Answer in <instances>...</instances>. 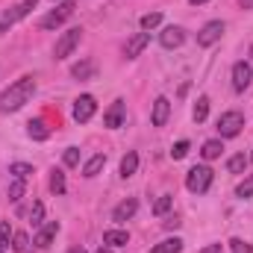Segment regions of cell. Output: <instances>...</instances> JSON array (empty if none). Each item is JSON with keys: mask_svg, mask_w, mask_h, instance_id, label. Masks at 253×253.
Segmentation results:
<instances>
[{"mask_svg": "<svg viewBox=\"0 0 253 253\" xmlns=\"http://www.w3.org/2000/svg\"><path fill=\"white\" fill-rule=\"evenodd\" d=\"M33 94H36V77H21V80H15V83L0 94V112H18L24 103H30Z\"/></svg>", "mask_w": 253, "mask_h": 253, "instance_id": "6da1fadb", "label": "cell"}, {"mask_svg": "<svg viewBox=\"0 0 253 253\" xmlns=\"http://www.w3.org/2000/svg\"><path fill=\"white\" fill-rule=\"evenodd\" d=\"M209 186H212V168L194 165L189 174H186V189L191 194H203V191H209Z\"/></svg>", "mask_w": 253, "mask_h": 253, "instance_id": "7a4b0ae2", "label": "cell"}, {"mask_svg": "<svg viewBox=\"0 0 253 253\" xmlns=\"http://www.w3.org/2000/svg\"><path fill=\"white\" fill-rule=\"evenodd\" d=\"M242 126H245V115H242L239 109H230V112H224V115L218 118V132H221V138H236V135L242 132Z\"/></svg>", "mask_w": 253, "mask_h": 253, "instance_id": "3957f363", "label": "cell"}, {"mask_svg": "<svg viewBox=\"0 0 253 253\" xmlns=\"http://www.w3.org/2000/svg\"><path fill=\"white\" fill-rule=\"evenodd\" d=\"M74 9H77V3H74V0H65V3H59L50 15H44V18H42V27H44V30H56V27H62L65 21L74 15Z\"/></svg>", "mask_w": 253, "mask_h": 253, "instance_id": "277c9868", "label": "cell"}, {"mask_svg": "<svg viewBox=\"0 0 253 253\" xmlns=\"http://www.w3.org/2000/svg\"><path fill=\"white\" fill-rule=\"evenodd\" d=\"M94 112H97V100L91 94H80L74 100V121L77 124H88L94 118Z\"/></svg>", "mask_w": 253, "mask_h": 253, "instance_id": "5b68a950", "label": "cell"}, {"mask_svg": "<svg viewBox=\"0 0 253 253\" xmlns=\"http://www.w3.org/2000/svg\"><path fill=\"white\" fill-rule=\"evenodd\" d=\"M80 39H83V30H80V27H74V30L62 33V36H59V42H56V47H53V56H56V59L71 56V53H74V47L80 44Z\"/></svg>", "mask_w": 253, "mask_h": 253, "instance_id": "8992f818", "label": "cell"}, {"mask_svg": "<svg viewBox=\"0 0 253 253\" xmlns=\"http://www.w3.org/2000/svg\"><path fill=\"white\" fill-rule=\"evenodd\" d=\"M224 30H227L224 21H209V24L197 33V44H200V47H212V44L224 36Z\"/></svg>", "mask_w": 253, "mask_h": 253, "instance_id": "52a82bcc", "label": "cell"}, {"mask_svg": "<svg viewBox=\"0 0 253 253\" xmlns=\"http://www.w3.org/2000/svg\"><path fill=\"white\" fill-rule=\"evenodd\" d=\"M186 42V30L183 27H165L162 33H159V44L165 47V50H174V47H180Z\"/></svg>", "mask_w": 253, "mask_h": 253, "instance_id": "ba28073f", "label": "cell"}, {"mask_svg": "<svg viewBox=\"0 0 253 253\" xmlns=\"http://www.w3.org/2000/svg\"><path fill=\"white\" fill-rule=\"evenodd\" d=\"M36 3L39 0H24V3H18V6H12V9H6L3 12V21L0 24H6V27H12L15 21H21V18H27L33 9H36Z\"/></svg>", "mask_w": 253, "mask_h": 253, "instance_id": "9c48e42d", "label": "cell"}, {"mask_svg": "<svg viewBox=\"0 0 253 253\" xmlns=\"http://www.w3.org/2000/svg\"><path fill=\"white\" fill-rule=\"evenodd\" d=\"M124 118H126L124 100H115V103L106 109V115H103V126H109V129H118V126H124Z\"/></svg>", "mask_w": 253, "mask_h": 253, "instance_id": "30bf717a", "label": "cell"}, {"mask_svg": "<svg viewBox=\"0 0 253 253\" xmlns=\"http://www.w3.org/2000/svg\"><path fill=\"white\" fill-rule=\"evenodd\" d=\"M253 80V68L248 62H236L233 65V88L236 91H245L248 85H251Z\"/></svg>", "mask_w": 253, "mask_h": 253, "instance_id": "8fae6325", "label": "cell"}, {"mask_svg": "<svg viewBox=\"0 0 253 253\" xmlns=\"http://www.w3.org/2000/svg\"><path fill=\"white\" fill-rule=\"evenodd\" d=\"M56 233H59V224H56V221H47V224H44V227L36 233V242H33V245H36L39 251H47V248L53 245Z\"/></svg>", "mask_w": 253, "mask_h": 253, "instance_id": "7c38bea8", "label": "cell"}, {"mask_svg": "<svg viewBox=\"0 0 253 253\" xmlns=\"http://www.w3.org/2000/svg\"><path fill=\"white\" fill-rule=\"evenodd\" d=\"M135 209H138V200H135V197H126V200H121V203L112 209V221H118V224H121V221H129V218L135 215Z\"/></svg>", "mask_w": 253, "mask_h": 253, "instance_id": "4fadbf2b", "label": "cell"}, {"mask_svg": "<svg viewBox=\"0 0 253 253\" xmlns=\"http://www.w3.org/2000/svg\"><path fill=\"white\" fill-rule=\"evenodd\" d=\"M147 42H150V33H135L129 42H126V47H124V56L126 59H135L144 47H147Z\"/></svg>", "mask_w": 253, "mask_h": 253, "instance_id": "5bb4252c", "label": "cell"}, {"mask_svg": "<svg viewBox=\"0 0 253 253\" xmlns=\"http://www.w3.org/2000/svg\"><path fill=\"white\" fill-rule=\"evenodd\" d=\"M168 115H171V100H168V97H156V103H153V115H150L153 126H165Z\"/></svg>", "mask_w": 253, "mask_h": 253, "instance_id": "9a60e30c", "label": "cell"}, {"mask_svg": "<svg viewBox=\"0 0 253 253\" xmlns=\"http://www.w3.org/2000/svg\"><path fill=\"white\" fill-rule=\"evenodd\" d=\"M103 165H106V156H103V153H94V156L83 165V177H88V180L97 177V174L103 171Z\"/></svg>", "mask_w": 253, "mask_h": 253, "instance_id": "2e32d148", "label": "cell"}, {"mask_svg": "<svg viewBox=\"0 0 253 253\" xmlns=\"http://www.w3.org/2000/svg\"><path fill=\"white\" fill-rule=\"evenodd\" d=\"M126 242H129V233H124V230H106L103 233V245H109V248H124Z\"/></svg>", "mask_w": 253, "mask_h": 253, "instance_id": "e0dca14e", "label": "cell"}, {"mask_svg": "<svg viewBox=\"0 0 253 253\" xmlns=\"http://www.w3.org/2000/svg\"><path fill=\"white\" fill-rule=\"evenodd\" d=\"M27 135H30V138H36V141H44V138L50 135V129H47V124H44L42 118H36V121H30V124H27Z\"/></svg>", "mask_w": 253, "mask_h": 253, "instance_id": "ac0fdd59", "label": "cell"}, {"mask_svg": "<svg viewBox=\"0 0 253 253\" xmlns=\"http://www.w3.org/2000/svg\"><path fill=\"white\" fill-rule=\"evenodd\" d=\"M135 171H138V153H135V150H129L124 159H121V177H124V180H129Z\"/></svg>", "mask_w": 253, "mask_h": 253, "instance_id": "d6986e66", "label": "cell"}, {"mask_svg": "<svg viewBox=\"0 0 253 253\" xmlns=\"http://www.w3.org/2000/svg\"><path fill=\"white\" fill-rule=\"evenodd\" d=\"M221 150H224V144H221V138H209V141L203 144V150H200V156H203L206 162H212V159H218V156H221Z\"/></svg>", "mask_w": 253, "mask_h": 253, "instance_id": "ffe728a7", "label": "cell"}, {"mask_svg": "<svg viewBox=\"0 0 253 253\" xmlns=\"http://www.w3.org/2000/svg\"><path fill=\"white\" fill-rule=\"evenodd\" d=\"M180 251H183V242L174 236V239H165V242H159V245H156L150 253H180Z\"/></svg>", "mask_w": 253, "mask_h": 253, "instance_id": "44dd1931", "label": "cell"}, {"mask_svg": "<svg viewBox=\"0 0 253 253\" xmlns=\"http://www.w3.org/2000/svg\"><path fill=\"white\" fill-rule=\"evenodd\" d=\"M206 115H209V97L203 94V97H197V106H194L191 118H194V124H203V121H206Z\"/></svg>", "mask_w": 253, "mask_h": 253, "instance_id": "7402d4cb", "label": "cell"}, {"mask_svg": "<svg viewBox=\"0 0 253 253\" xmlns=\"http://www.w3.org/2000/svg\"><path fill=\"white\" fill-rule=\"evenodd\" d=\"M71 74H74L77 80H88V77L94 74V62H91V59H85V62H77L74 68H71Z\"/></svg>", "mask_w": 253, "mask_h": 253, "instance_id": "603a6c76", "label": "cell"}, {"mask_svg": "<svg viewBox=\"0 0 253 253\" xmlns=\"http://www.w3.org/2000/svg\"><path fill=\"white\" fill-rule=\"evenodd\" d=\"M248 156L245 153H236V156H230V162H227V168H230V174H242L245 168H248Z\"/></svg>", "mask_w": 253, "mask_h": 253, "instance_id": "cb8c5ba5", "label": "cell"}, {"mask_svg": "<svg viewBox=\"0 0 253 253\" xmlns=\"http://www.w3.org/2000/svg\"><path fill=\"white\" fill-rule=\"evenodd\" d=\"M50 189H53V194H65V174L59 168L50 171Z\"/></svg>", "mask_w": 253, "mask_h": 253, "instance_id": "d4e9b609", "label": "cell"}, {"mask_svg": "<svg viewBox=\"0 0 253 253\" xmlns=\"http://www.w3.org/2000/svg\"><path fill=\"white\" fill-rule=\"evenodd\" d=\"M159 24H162V15H159V12H147V15L141 18V30H144V33H150V30H156Z\"/></svg>", "mask_w": 253, "mask_h": 253, "instance_id": "484cf974", "label": "cell"}, {"mask_svg": "<svg viewBox=\"0 0 253 253\" xmlns=\"http://www.w3.org/2000/svg\"><path fill=\"white\" fill-rule=\"evenodd\" d=\"M12 251L15 253H27L30 251V239H27V233H15V236H12Z\"/></svg>", "mask_w": 253, "mask_h": 253, "instance_id": "4316f807", "label": "cell"}, {"mask_svg": "<svg viewBox=\"0 0 253 253\" xmlns=\"http://www.w3.org/2000/svg\"><path fill=\"white\" fill-rule=\"evenodd\" d=\"M171 206H174V197H171V194H162V197L153 203V215H165Z\"/></svg>", "mask_w": 253, "mask_h": 253, "instance_id": "83f0119b", "label": "cell"}, {"mask_svg": "<svg viewBox=\"0 0 253 253\" xmlns=\"http://www.w3.org/2000/svg\"><path fill=\"white\" fill-rule=\"evenodd\" d=\"M30 221H33V227H42V224H44V206H42L39 200H36L33 209H30Z\"/></svg>", "mask_w": 253, "mask_h": 253, "instance_id": "f1b7e54d", "label": "cell"}, {"mask_svg": "<svg viewBox=\"0 0 253 253\" xmlns=\"http://www.w3.org/2000/svg\"><path fill=\"white\" fill-rule=\"evenodd\" d=\"M21 197H24V180H18V177H15V180H12V186H9V200H12V203H18Z\"/></svg>", "mask_w": 253, "mask_h": 253, "instance_id": "f546056e", "label": "cell"}, {"mask_svg": "<svg viewBox=\"0 0 253 253\" xmlns=\"http://www.w3.org/2000/svg\"><path fill=\"white\" fill-rule=\"evenodd\" d=\"M9 171H12V174H15L18 180H27V177L33 174V165H27V162H15V165H12Z\"/></svg>", "mask_w": 253, "mask_h": 253, "instance_id": "4dcf8cb0", "label": "cell"}, {"mask_svg": "<svg viewBox=\"0 0 253 253\" xmlns=\"http://www.w3.org/2000/svg\"><path fill=\"white\" fill-rule=\"evenodd\" d=\"M15 233H12V227H9V221H0V251H6L9 248V239H12Z\"/></svg>", "mask_w": 253, "mask_h": 253, "instance_id": "1f68e13d", "label": "cell"}, {"mask_svg": "<svg viewBox=\"0 0 253 253\" xmlns=\"http://www.w3.org/2000/svg\"><path fill=\"white\" fill-rule=\"evenodd\" d=\"M236 194H239L242 200H245V197H253V174H251V177H245V180L239 183V189H236Z\"/></svg>", "mask_w": 253, "mask_h": 253, "instance_id": "d6a6232c", "label": "cell"}, {"mask_svg": "<svg viewBox=\"0 0 253 253\" xmlns=\"http://www.w3.org/2000/svg\"><path fill=\"white\" fill-rule=\"evenodd\" d=\"M62 162L68 168H77V165H80V150H77V147H68L65 156H62Z\"/></svg>", "mask_w": 253, "mask_h": 253, "instance_id": "836d02e7", "label": "cell"}, {"mask_svg": "<svg viewBox=\"0 0 253 253\" xmlns=\"http://www.w3.org/2000/svg\"><path fill=\"white\" fill-rule=\"evenodd\" d=\"M189 141H186V138H183V141H177V144H174V150H171V156H174V159H186V156H189Z\"/></svg>", "mask_w": 253, "mask_h": 253, "instance_id": "e575fe53", "label": "cell"}, {"mask_svg": "<svg viewBox=\"0 0 253 253\" xmlns=\"http://www.w3.org/2000/svg\"><path fill=\"white\" fill-rule=\"evenodd\" d=\"M230 251L233 253H251L253 248L248 245V242H242V239H233V242H230Z\"/></svg>", "mask_w": 253, "mask_h": 253, "instance_id": "d590c367", "label": "cell"}, {"mask_svg": "<svg viewBox=\"0 0 253 253\" xmlns=\"http://www.w3.org/2000/svg\"><path fill=\"white\" fill-rule=\"evenodd\" d=\"M200 253H221V245H209V248H203Z\"/></svg>", "mask_w": 253, "mask_h": 253, "instance_id": "8d00e7d4", "label": "cell"}, {"mask_svg": "<svg viewBox=\"0 0 253 253\" xmlns=\"http://www.w3.org/2000/svg\"><path fill=\"white\" fill-rule=\"evenodd\" d=\"M94 253H115V251H112L109 245H100V248H97V251H94Z\"/></svg>", "mask_w": 253, "mask_h": 253, "instance_id": "74e56055", "label": "cell"}, {"mask_svg": "<svg viewBox=\"0 0 253 253\" xmlns=\"http://www.w3.org/2000/svg\"><path fill=\"white\" fill-rule=\"evenodd\" d=\"M242 6H245V9H253V0H242Z\"/></svg>", "mask_w": 253, "mask_h": 253, "instance_id": "f35d334b", "label": "cell"}, {"mask_svg": "<svg viewBox=\"0 0 253 253\" xmlns=\"http://www.w3.org/2000/svg\"><path fill=\"white\" fill-rule=\"evenodd\" d=\"M68 253H85V251H83V248H71Z\"/></svg>", "mask_w": 253, "mask_h": 253, "instance_id": "ab89813d", "label": "cell"}, {"mask_svg": "<svg viewBox=\"0 0 253 253\" xmlns=\"http://www.w3.org/2000/svg\"><path fill=\"white\" fill-rule=\"evenodd\" d=\"M189 3H194V6H200V3H209V0H189Z\"/></svg>", "mask_w": 253, "mask_h": 253, "instance_id": "60d3db41", "label": "cell"}, {"mask_svg": "<svg viewBox=\"0 0 253 253\" xmlns=\"http://www.w3.org/2000/svg\"><path fill=\"white\" fill-rule=\"evenodd\" d=\"M251 159H253V153H251Z\"/></svg>", "mask_w": 253, "mask_h": 253, "instance_id": "b9f144b4", "label": "cell"}, {"mask_svg": "<svg viewBox=\"0 0 253 253\" xmlns=\"http://www.w3.org/2000/svg\"><path fill=\"white\" fill-rule=\"evenodd\" d=\"M0 253H3V251H0Z\"/></svg>", "mask_w": 253, "mask_h": 253, "instance_id": "7bdbcfd3", "label": "cell"}]
</instances>
